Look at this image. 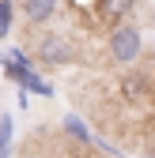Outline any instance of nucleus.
<instances>
[{
  "mask_svg": "<svg viewBox=\"0 0 155 158\" xmlns=\"http://www.w3.org/2000/svg\"><path fill=\"white\" fill-rule=\"evenodd\" d=\"M140 30L136 27H121V30H113L110 38V53H113V60H121V64H132L140 56Z\"/></svg>",
  "mask_w": 155,
  "mask_h": 158,
  "instance_id": "nucleus-1",
  "label": "nucleus"
},
{
  "mask_svg": "<svg viewBox=\"0 0 155 158\" xmlns=\"http://www.w3.org/2000/svg\"><path fill=\"white\" fill-rule=\"evenodd\" d=\"M38 56L49 60V64H68V60H76V49L64 42L61 34H46L42 42H38Z\"/></svg>",
  "mask_w": 155,
  "mask_h": 158,
  "instance_id": "nucleus-2",
  "label": "nucleus"
},
{
  "mask_svg": "<svg viewBox=\"0 0 155 158\" xmlns=\"http://www.w3.org/2000/svg\"><path fill=\"white\" fill-rule=\"evenodd\" d=\"M8 79H15L19 87H27L34 94H49V83H42V79H34V72L27 64H19V60H8Z\"/></svg>",
  "mask_w": 155,
  "mask_h": 158,
  "instance_id": "nucleus-3",
  "label": "nucleus"
},
{
  "mask_svg": "<svg viewBox=\"0 0 155 158\" xmlns=\"http://www.w3.org/2000/svg\"><path fill=\"white\" fill-rule=\"evenodd\" d=\"M23 11H27L30 23H46V19H53V11H57V0H27Z\"/></svg>",
  "mask_w": 155,
  "mask_h": 158,
  "instance_id": "nucleus-4",
  "label": "nucleus"
},
{
  "mask_svg": "<svg viewBox=\"0 0 155 158\" xmlns=\"http://www.w3.org/2000/svg\"><path fill=\"white\" fill-rule=\"evenodd\" d=\"M136 0H102V19H121Z\"/></svg>",
  "mask_w": 155,
  "mask_h": 158,
  "instance_id": "nucleus-5",
  "label": "nucleus"
},
{
  "mask_svg": "<svg viewBox=\"0 0 155 158\" xmlns=\"http://www.w3.org/2000/svg\"><path fill=\"white\" fill-rule=\"evenodd\" d=\"M11 117H0V158H8V147H11Z\"/></svg>",
  "mask_w": 155,
  "mask_h": 158,
  "instance_id": "nucleus-6",
  "label": "nucleus"
},
{
  "mask_svg": "<svg viewBox=\"0 0 155 158\" xmlns=\"http://www.w3.org/2000/svg\"><path fill=\"white\" fill-rule=\"evenodd\" d=\"M11 30V0H0V34Z\"/></svg>",
  "mask_w": 155,
  "mask_h": 158,
  "instance_id": "nucleus-7",
  "label": "nucleus"
},
{
  "mask_svg": "<svg viewBox=\"0 0 155 158\" xmlns=\"http://www.w3.org/2000/svg\"><path fill=\"white\" fill-rule=\"evenodd\" d=\"M64 128H68V132L76 135V139H87V128H83L80 121H76V117H68V121H64Z\"/></svg>",
  "mask_w": 155,
  "mask_h": 158,
  "instance_id": "nucleus-8",
  "label": "nucleus"
},
{
  "mask_svg": "<svg viewBox=\"0 0 155 158\" xmlns=\"http://www.w3.org/2000/svg\"><path fill=\"white\" fill-rule=\"evenodd\" d=\"M140 90H144V83H140V79H132V75H129V79H125V94H140Z\"/></svg>",
  "mask_w": 155,
  "mask_h": 158,
  "instance_id": "nucleus-9",
  "label": "nucleus"
}]
</instances>
